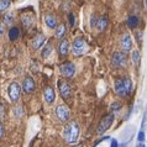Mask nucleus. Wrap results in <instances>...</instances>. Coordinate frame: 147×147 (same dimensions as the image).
Listing matches in <instances>:
<instances>
[{"instance_id": "nucleus-17", "label": "nucleus", "mask_w": 147, "mask_h": 147, "mask_svg": "<svg viewBox=\"0 0 147 147\" xmlns=\"http://www.w3.org/2000/svg\"><path fill=\"white\" fill-rule=\"evenodd\" d=\"M108 26V18L107 16H103V18H99V20L96 21V28L99 31H104Z\"/></svg>"}, {"instance_id": "nucleus-33", "label": "nucleus", "mask_w": 147, "mask_h": 147, "mask_svg": "<svg viewBox=\"0 0 147 147\" xmlns=\"http://www.w3.org/2000/svg\"><path fill=\"white\" fill-rule=\"evenodd\" d=\"M136 147H145V145H144V142H138V144L136 145Z\"/></svg>"}, {"instance_id": "nucleus-3", "label": "nucleus", "mask_w": 147, "mask_h": 147, "mask_svg": "<svg viewBox=\"0 0 147 147\" xmlns=\"http://www.w3.org/2000/svg\"><path fill=\"white\" fill-rule=\"evenodd\" d=\"M87 51V43H85L84 38L78 37L73 41V45H72V52L74 56H80L83 55L84 52Z\"/></svg>"}, {"instance_id": "nucleus-6", "label": "nucleus", "mask_w": 147, "mask_h": 147, "mask_svg": "<svg viewBox=\"0 0 147 147\" xmlns=\"http://www.w3.org/2000/svg\"><path fill=\"white\" fill-rule=\"evenodd\" d=\"M56 116L58 117V120L59 121H62V122H66L68 121L69 119V116H71V111H69V109L67 105H58L56 109Z\"/></svg>"}, {"instance_id": "nucleus-13", "label": "nucleus", "mask_w": 147, "mask_h": 147, "mask_svg": "<svg viewBox=\"0 0 147 147\" xmlns=\"http://www.w3.org/2000/svg\"><path fill=\"white\" fill-rule=\"evenodd\" d=\"M68 51H69V42L68 40L66 38H62V41L59 42L58 45V52L61 56H67L68 55Z\"/></svg>"}, {"instance_id": "nucleus-36", "label": "nucleus", "mask_w": 147, "mask_h": 147, "mask_svg": "<svg viewBox=\"0 0 147 147\" xmlns=\"http://www.w3.org/2000/svg\"><path fill=\"white\" fill-rule=\"evenodd\" d=\"M146 6H147V0H146Z\"/></svg>"}, {"instance_id": "nucleus-32", "label": "nucleus", "mask_w": 147, "mask_h": 147, "mask_svg": "<svg viewBox=\"0 0 147 147\" xmlns=\"http://www.w3.org/2000/svg\"><path fill=\"white\" fill-rule=\"evenodd\" d=\"M4 32H5V27H4V24H0V37L4 35Z\"/></svg>"}, {"instance_id": "nucleus-8", "label": "nucleus", "mask_w": 147, "mask_h": 147, "mask_svg": "<svg viewBox=\"0 0 147 147\" xmlns=\"http://www.w3.org/2000/svg\"><path fill=\"white\" fill-rule=\"evenodd\" d=\"M126 55L124 52H115V53L113 55V58H111V62L115 67H122L125 66L126 63Z\"/></svg>"}, {"instance_id": "nucleus-23", "label": "nucleus", "mask_w": 147, "mask_h": 147, "mask_svg": "<svg viewBox=\"0 0 147 147\" xmlns=\"http://www.w3.org/2000/svg\"><path fill=\"white\" fill-rule=\"evenodd\" d=\"M11 1L10 0H0V13H5V11L9 9Z\"/></svg>"}, {"instance_id": "nucleus-5", "label": "nucleus", "mask_w": 147, "mask_h": 147, "mask_svg": "<svg viewBox=\"0 0 147 147\" xmlns=\"http://www.w3.org/2000/svg\"><path fill=\"white\" fill-rule=\"evenodd\" d=\"M113 121H114V115L113 114H109V115L104 116L103 119L100 120L99 125H98V134L103 135L104 132H107L108 130L110 129V126L113 125Z\"/></svg>"}, {"instance_id": "nucleus-28", "label": "nucleus", "mask_w": 147, "mask_h": 147, "mask_svg": "<svg viewBox=\"0 0 147 147\" xmlns=\"http://www.w3.org/2000/svg\"><path fill=\"white\" fill-rule=\"evenodd\" d=\"M137 141L138 142H144L145 141V131L144 130H140V132L137 135Z\"/></svg>"}, {"instance_id": "nucleus-1", "label": "nucleus", "mask_w": 147, "mask_h": 147, "mask_svg": "<svg viewBox=\"0 0 147 147\" xmlns=\"http://www.w3.org/2000/svg\"><path fill=\"white\" fill-rule=\"evenodd\" d=\"M63 137L69 145H74L79 137V125L76 121H71L63 130Z\"/></svg>"}, {"instance_id": "nucleus-11", "label": "nucleus", "mask_w": 147, "mask_h": 147, "mask_svg": "<svg viewBox=\"0 0 147 147\" xmlns=\"http://www.w3.org/2000/svg\"><path fill=\"white\" fill-rule=\"evenodd\" d=\"M132 47V41H131V36L129 34H125L124 37L121 40V48L124 52H130Z\"/></svg>"}, {"instance_id": "nucleus-2", "label": "nucleus", "mask_w": 147, "mask_h": 147, "mask_svg": "<svg viewBox=\"0 0 147 147\" xmlns=\"http://www.w3.org/2000/svg\"><path fill=\"white\" fill-rule=\"evenodd\" d=\"M59 73L64 78H72L76 73V67L72 62H63L59 64Z\"/></svg>"}, {"instance_id": "nucleus-19", "label": "nucleus", "mask_w": 147, "mask_h": 147, "mask_svg": "<svg viewBox=\"0 0 147 147\" xmlns=\"http://www.w3.org/2000/svg\"><path fill=\"white\" fill-rule=\"evenodd\" d=\"M7 35H9V40L10 41H15L19 38L20 36V30L19 27H10L9 32H7Z\"/></svg>"}, {"instance_id": "nucleus-20", "label": "nucleus", "mask_w": 147, "mask_h": 147, "mask_svg": "<svg viewBox=\"0 0 147 147\" xmlns=\"http://www.w3.org/2000/svg\"><path fill=\"white\" fill-rule=\"evenodd\" d=\"M64 34H66V26L64 24H59L56 26V37L57 38H63Z\"/></svg>"}, {"instance_id": "nucleus-4", "label": "nucleus", "mask_w": 147, "mask_h": 147, "mask_svg": "<svg viewBox=\"0 0 147 147\" xmlns=\"http://www.w3.org/2000/svg\"><path fill=\"white\" fill-rule=\"evenodd\" d=\"M7 94H9V98L13 103H16L20 99V95H21V87H20L19 83L13 82L9 88H7Z\"/></svg>"}, {"instance_id": "nucleus-27", "label": "nucleus", "mask_w": 147, "mask_h": 147, "mask_svg": "<svg viewBox=\"0 0 147 147\" xmlns=\"http://www.w3.org/2000/svg\"><path fill=\"white\" fill-rule=\"evenodd\" d=\"M5 117V104L0 103V119Z\"/></svg>"}, {"instance_id": "nucleus-35", "label": "nucleus", "mask_w": 147, "mask_h": 147, "mask_svg": "<svg viewBox=\"0 0 147 147\" xmlns=\"http://www.w3.org/2000/svg\"><path fill=\"white\" fill-rule=\"evenodd\" d=\"M76 147H83V146H80V145H78V146H76Z\"/></svg>"}, {"instance_id": "nucleus-18", "label": "nucleus", "mask_w": 147, "mask_h": 147, "mask_svg": "<svg viewBox=\"0 0 147 147\" xmlns=\"http://www.w3.org/2000/svg\"><path fill=\"white\" fill-rule=\"evenodd\" d=\"M122 84H124V89L126 93V96L130 95V93L132 90V82L130 78H122Z\"/></svg>"}, {"instance_id": "nucleus-22", "label": "nucleus", "mask_w": 147, "mask_h": 147, "mask_svg": "<svg viewBox=\"0 0 147 147\" xmlns=\"http://www.w3.org/2000/svg\"><path fill=\"white\" fill-rule=\"evenodd\" d=\"M52 51H53V46H52L51 43H47L46 46L43 47V50H42V52H41V53H42L43 58H47V57L52 53Z\"/></svg>"}, {"instance_id": "nucleus-31", "label": "nucleus", "mask_w": 147, "mask_h": 147, "mask_svg": "<svg viewBox=\"0 0 147 147\" xmlns=\"http://www.w3.org/2000/svg\"><path fill=\"white\" fill-rule=\"evenodd\" d=\"M4 136V125H3V122L0 121V138H3Z\"/></svg>"}, {"instance_id": "nucleus-16", "label": "nucleus", "mask_w": 147, "mask_h": 147, "mask_svg": "<svg viewBox=\"0 0 147 147\" xmlns=\"http://www.w3.org/2000/svg\"><path fill=\"white\" fill-rule=\"evenodd\" d=\"M45 21H46V25L47 27H50V28H56L57 26V20L53 15H46V18H45Z\"/></svg>"}, {"instance_id": "nucleus-24", "label": "nucleus", "mask_w": 147, "mask_h": 147, "mask_svg": "<svg viewBox=\"0 0 147 147\" xmlns=\"http://www.w3.org/2000/svg\"><path fill=\"white\" fill-rule=\"evenodd\" d=\"M3 20H4V24H5V25H11L13 21H14V14L13 13H6L5 15H4Z\"/></svg>"}, {"instance_id": "nucleus-12", "label": "nucleus", "mask_w": 147, "mask_h": 147, "mask_svg": "<svg viewBox=\"0 0 147 147\" xmlns=\"http://www.w3.org/2000/svg\"><path fill=\"white\" fill-rule=\"evenodd\" d=\"M46 43V37H45L43 35H37L36 37H34V40H32V48L34 50H40V48H42V46Z\"/></svg>"}, {"instance_id": "nucleus-26", "label": "nucleus", "mask_w": 147, "mask_h": 147, "mask_svg": "<svg viewBox=\"0 0 147 147\" xmlns=\"http://www.w3.org/2000/svg\"><path fill=\"white\" fill-rule=\"evenodd\" d=\"M74 22H76V18H74V14L73 13H69L68 14V25L73 27L74 26Z\"/></svg>"}, {"instance_id": "nucleus-14", "label": "nucleus", "mask_w": 147, "mask_h": 147, "mask_svg": "<svg viewBox=\"0 0 147 147\" xmlns=\"http://www.w3.org/2000/svg\"><path fill=\"white\" fill-rule=\"evenodd\" d=\"M21 22H22V25L25 27L30 28V27L34 26L35 20H34V18H31V15H24L21 18Z\"/></svg>"}, {"instance_id": "nucleus-30", "label": "nucleus", "mask_w": 147, "mask_h": 147, "mask_svg": "<svg viewBox=\"0 0 147 147\" xmlns=\"http://www.w3.org/2000/svg\"><path fill=\"white\" fill-rule=\"evenodd\" d=\"M110 147H119V142H117L115 138H111V144H110Z\"/></svg>"}, {"instance_id": "nucleus-7", "label": "nucleus", "mask_w": 147, "mask_h": 147, "mask_svg": "<svg viewBox=\"0 0 147 147\" xmlns=\"http://www.w3.org/2000/svg\"><path fill=\"white\" fill-rule=\"evenodd\" d=\"M58 89H59L61 96H62L64 100H69V99H71V96H72V88H71V85H69L67 82H64V80L58 82Z\"/></svg>"}, {"instance_id": "nucleus-29", "label": "nucleus", "mask_w": 147, "mask_h": 147, "mask_svg": "<svg viewBox=\"0 0 147 147\" xmlns=\"http://www.w3.org/2000/svg\"><path fill=\"white\" fill-rule=\"evenodd\" d=\"M111 109L114 110V111H117V110H120V109H121V104H119V103H114V104H111Z\"/></svg>"}, {"instance_id": "nucleus-25", "label": "nucleus", "mask_w": 147, "mask_h": 147, "mask_svg": "<svg viewBox=\"0 0 147 147\" xmlns=\"http://www.w3.org/2000/svg\"><path fill=\"white\" fill-rule=\"evenodd\" d=\"M132 62L135 66H138V63H140V51L135 50L132 52Z\"/></svg>"}, {"instance_id": "nucleus-9", "label": "nucleus", "mask_w": 147, "mask_h": 147, "mask_svg": "<svg viewBox=\"0 0 147 147\" xmlns=\"http://www.w3.org/2000/svg\"><path fill=\"white\" fill-rule=\"evenodd\" d=\"M35 88H36V84H35V80L31 78V77H26L24 79V83H22V89L24 92L30 94V93H34L35 92Z\"/></svg>"}, {"instance_id": "nucleus-15", "label": "nucleus", "mask_w": 147, "mask_h": 147, "mask_svg": "<svg viewBox=\"0 0 147 147\" xmlns=\"http://www.w3.org/2000/svg\"><path fill=\"white\" fill-rule=\"evenodd\" d=\"M115 92L119 94L120 96H126L125 89H124V84H122V79H117L115 82Z\"/></svg>"}, {"instance_id": "nucleus-34", "label": "nucleus", "mask_w": 147, "mask_h": 147, "mask_svg": "<svg viewBox=\"0 0 147 147\" xmlns=\"http://www.w3.org/2000/svg\"><path fill=\"white\" fill-rule=\"evenodd\" d=\"M119 147H127V144H126V142H125V144H120Z\"/></svg>"}, {"instance_id": "nucleus-10", "label": "nucleus", "mask_w": 147, "mask_h": 147, "mask_svg": "<svg viewBox=\"0 0 147 147\" xmlns=\"http://www.w3.org/2000/svg\"><path fill=\"white\" fill-rule=\"evenodd\" d=\"M43 98L47 104H53L56 100V94L52 87H46L43 90Z\"/></svg>"}, {"instance_id": "nucleus-21", "label": "nucleus", "mask_w": 147, "mask_h": 147, "mask_svg": "<svg viewBox=\"0 0 147 147\" xmlns=\"http://www.w3.org/2000/svg\"><path fill=\"white\" fill-rule=\"evenodd\" d=\"M138 22H140V21H138V18H137V16H135V15H131L127 19V25H129V27H131V28L137 27Z\"/></svg>"}]
</instances>
